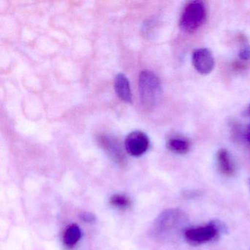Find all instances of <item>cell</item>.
I'll list each match as a JSON object with an SVG mask.
<instances>
[{
	"label": "cell",
	"mask_w": 250,
	"mask_h": 250,
	"mask_svg": "<svg viewBox=\"0 0 250 250\" xmlns=\"http://www.w3.org/2000/svg\"><path fill=\"white\" fill-rule=\"evenodd\" d=\"M219 232L214 222L212 221L206 226L187 229L184 235L191 244H200L211 241L216 238Z\"/></svg>",
	"instance_id": "obj_4"
},
{
	"label": "cell",
	"mask_w": 250,
	"mask_h": 250,
	"mask_svg": "<svg viewBox=\"0 0 250 250\" xmlns=\"http://www.w3.org/2000/svg\"><path fill=\"white\" fill-rule=\"evenodd\" d=\"M240 59L247 61L250 59V46L249 44L244 45L238 52Z\"/></svg>",
	"instance_id": "obj_13"
},
{
	"label": "cell",
	"mask_w": 250,
	"mask_h": 250,
	"mask_svg": "<svg viewBox=\"0 0 250 250\" xmlns=\"http://www.w3.org/2000/svg\"><path fill=\"white\" fill-rule=\"evenodd\" d=\"M115 90L117 96L126 103H131L132 101L131 86L129 81L124 74H119L115 79Z\"/></svg>",
	"instance_id": "obj_9"
},
{
	"label": "cell",
	"mask_w": 250,
	"mask_h": 250,
	"mask_svg": "<svg viewBox=\"0 0 250 250\" xmlns=\"http://www.w3.org/2000/svg\"></svg>",
	"instance_id": "obj_17"
},
{
	"label": "cell",
	"mask_w": 250,
	"mask_h": 250,
	"mask_svg": "<svg viewBox=\"0 0 250 250\" xmlns=\"http://www.w3.org/2000/svg\"><path fill=\"white\" fill-rule=\"evenodd\" d=\"M110 203L115 207L119 208H126L130 206V200L123 194H115L110 198Z\"/></svg>",
	"instance_id": "obj_12"
},
{
	"label": "cell",
	"mask_w": 250,
	"mask_h": 250,
	"mask_svg": "<svg viewBox=\"0 0 250 250\" xmlns=\"http://www.w3.org/2000/svg\"><path fill=\"white\" fill-rule=\"evenodd\" d=\"M206 19L207 10L204 2L194 0L184 8L180 19V27L185 33H194L204 24Z\"/></svg>",
	"instance_id": "obj_3"
},
{
	"label": "cell",
	"mask_w": 250,
	"mask_h": 250,
	"mask_svg": "<svg viewBox=\"0 0 250 250\" xmlns=\"http://www.w3.org/2000/svg\"><path fill=\"white\" fill-rule=\"evenodd\" d=\"M192 64L197 72L206 75L210 74L214 68V58L209 49L200 48L193 52Z\"/></svg>",
	"instance_id": "obj_6"
},
{
	"label": "cell",
	"mask_w": 250,
	"mask_h": 250,
	"mask_svg": "<svg viewBox=\"0 0 250 250\" xmlns=\"http://www.w3.org/2000/svg\"><path fill=\"white\" fill-rule=\"evenodd\" d=\"M99 142L102 148H104L116 163L124 165L125 163V156L121 144L116 139L109 136H102L99 138Z\"/></svg>",
	"instance_id": "obj_7"
},
{
	"label": "cell",
	"mask_w": 250,
	"mask_h": 250,
	"mask_svg": "<svg viewBox=\"0 0 250 250\" xmlns=\"http://www.w3.org/2000/svg\"></svg>",
	"instance_id": "obj_16"
},
{
	"label": "cell",
	"mask_w": 250,
	"mask_h": 250,
	"mask_svg": "<svg viewBox=\"0 0 250 250\" xmlns=\"http://www.w3.org/2000/svg\"><path fill=\"white\" fill-rule=\"evenodd\" d=\"M168 149L178 154H185L190 150V143L182 137H172L167 142Z\"/></svg>",
	"instance_id": "obj_11"
},
{
	"label": "cell",
	"mask_w": 250,
	"mask_h": 250,
	"mask_svg": "<svg viewBox=\"0 0 250 250\" xmlns=\"http://www.w3.org/2000/svg\"><path fill=\"white\" fill-rule=\"evenodd\" d=\"M216 163L219 172L226 177H232L235 174V164L230 154L225 149H220L216 154Z\"/></svg>",
	"instance_id": "obj_8"
},
{
	"label": "cell",
	"mask_w": 250,
	"mask_h": 250,
	"mask_svg": "<svg viewBox=\"0 0 250 250\" xmlns=\"http://www.w3.org/2000/svg\"><path fill=\"white\" fill-rule=\"evenodd\" d=\"M82 237L81 229L76 224L69 225L63 235V243L68 248H72L80 241Z\"/></svg>",
	"instance_id": "obj_10"
},
{
	"label": "cell",
	"mask_w": 250,
	"mask_h": 250,
	"mask_svg": "<svg viewBox=\"0 0 250 250\" xmlns=\"http://www.w3.org/2000/svg\"><path fill=\"white\" fill-rule=\"evenodd\" d=\"M80 217L84 222L87 223H92L96 220V216L93 213H89V212H84L80 215Z\"/></svg>",
	"instance_id": "obj_14"
},
{
	"label": "cell",
	"mask_w": 250,
	"mask_h": 250,
	"mask_svg": "<svg viewBox=\"0 0 250 250\" xmlns=\"http://www.w3.org/2000/svg\"><path fill=\"white\" fill-rule=\"evenodd\" d=\"M247 140H248L249 143H250V130L247 131Z\"/></svg>",
	"instance_id": "obj_15"
},
{
	"label": "cell",
	"mask_w": 250,
	"mask_h": 250,
	"mask_svg": "<svg viewBox=\"0 0 250 250\" xmlns=\"http://www.w3.org/2000/svg\"><path fill=\"white\" fill-rule=\"evenodd\" d=\"M188 223V216L181 209H167L155 220L153 232L156 236L166 238L181 232Z\"/></svg>",
	"instance_id": "obj_1"
},
{
	"label": "cell",
	"mask_w": 250,
	"mask_h": 250,
	"mask_svg": "<svg viewBox=\"0 0 250 250\" xmlns=\"http://www.w3.org/2000/svg\"><path fill=\"white\" fill-rule=\"evenodd\" d=\"M139 90L142 104L146 109H152L157 106L162 96V87L159 77L148 70L140 72Z\"/></svg>",
	"instance_id": "obj_2"
},
{
	"label": "cell",
	"mask_w": 250,
	"mask_h": 250,
	"mask_svg": "<svg viewBox=\"0 0 250 250\" xmlns=\"http://www.w3.org/2000/svg\"><path fill=\"white\" fill-rule=\"evenodd\" d=\"M148 137L143 131H135L130 133L125 140V148L127 153L132 156L144 154L149 147Z\"/></svg>",
	"instance_id": "obj_5"
}]
</instances>
